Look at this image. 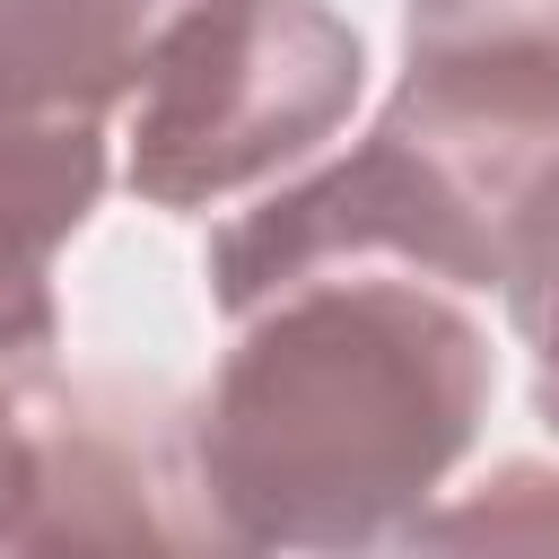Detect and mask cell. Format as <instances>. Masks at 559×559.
Masks as SVG:
<instances>
[{
    "mask_svg": "<svg viewBox=\"0 0 559 559\" xmlns=\"http://www.w3.org/2000/svg\"><path fill=\"white\" fill-rule=\"evenodd\" d=\"M489 411V332L411 271H323L236 323L192 437L227 524L271 559L411 542Z\"/></svg>",
    "mask_w": 559,
    "mask_h": 559,
    "instance_id": "cell-1",
    "label": "cell"
},
{
    "mask_svg": "<svg viewBox=\"0 0 559 559\" xmlns=\"http://www.w3.org/2000/svg\"><path fill=\"white\" fill-rule=\"evenodd\" d=\"M367 87L358 26L323 0H201L148 61L131 114V192L157 210L227 201L314 157Z\"/></svg>",
    "mask_w": 559,
    "mask_h": 559,
    "instance_id": "cell-2",
    "label": "cell"
},
{
    "mask_svg": "<svg viewBox=\"0 0 559 559\" xmlns=\"http://www.w3.org/2000/svg\"><path fill=\"white\" fill-rule=\"evenodd\" d=\"M9 542L17 559H262L201 472L192 411L96 376H44L26 393V498Z\"/></svg>",
    "mask_w": 559,
    "mask_h": 559,
    "instance_id": "cell-3",
    "label": "cell"
},
{
    "mask_svg": "<svg viewBox=\"0 0 559 559\" xmlns=\"http://www.w3.org/2000/svg\"><path fill=\"white\" fill-rule=\"evenodd\" d=\"M201 0H0V122H105Z\"/></svg>",
    "mask_w": 559,
    "mask_h": 559,
    "instance_id": "cell-4",
    "label": "cell"
},
{
    "mask_svg": "<svg viewBox=\"0 0 559 559\" xmlns=\"http://www.w3.org/2000/svg\"><path fill=\"white\" fill-rule=\"evenodd\" d=\"M105 192V122H0V262L52 271Z\"/></svg>",
    "mask_w": 559,
    "mask_h": 559,
    "instance_id": "cell-5",
    "label": "cell"
},
{
    "mask_svg": "<svg viewBox=\"0 0 559 559\" xmlns=\"http://www.w3.org/2000/svg\"><path fill=\"white\" fill-rule=\"evenodd\" d=\"M402 559H559V463H507L472 498L428 507Z\"/></svg>",
    "mask_w": 559,
    "mask_h": 559,
    "instance_id": "cell-6",
    "label": "cell"
},
{
    "mask_svg": "<svg viewBox=\"0 0 559 559\" xmlns=\"http://www.w3.org/2000/svg\"><path fill=\"white\" fill-rule=\"evenodd\" d=\"M52 341H61L52 271H17V262H0V384H35V376H52Z\"/></svg>",
    "mask_w": 559,
    "mask_h": 559,
    "instance_id": "cell-7",
    "label": "cell"
},
{
    "mask_svg": "<svg viewBox=\"0 0 559 559\" xmlns=\"http://www.w3.org/2000/svg\"><path fill=\"white\" fill-rule=\"evenodd\" d=\"M515 332L533 341V411H542V419H550V437H559V297H550V306H533Z\"/></svg>",
    "mask_w": 559,
    "mask_h": 559,
    "instance_id": "cell-8",
    "label": "cell"
},
{
    "mask_svg": "<svg viewBox=\"0 0 559 559\" xmlns=\"http://www.w3.org/2000/svg\"><path fill=\"white\" fill-rule=\"evenodd\" d=\"M0 559H17V542H9V533H0Z\"/></svg>",
    "mask_w": 559,
    "mask_h": 559,
    "instance_id": "cell-9",
    "label": "cell"
}]
</instances>
